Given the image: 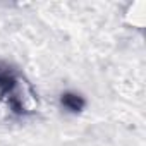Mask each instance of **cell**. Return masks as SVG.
Here are the masks:
<instances>
[{
  "label": "cell",
  "instance_id": "obj_1",
  "mask_svg": "<svg viewBox=\"0 0 146 146\" xmlns=\"http://www.w3.org/2000/svg\"><path fill=\"white\" fill-rule=\"evenodd\" d=\"M58 105H60L62 110L78 115V113H81V112L86 108V98H84L81 93H78V91H70V90H69V91L60 93V96H58Z\"/></svg>",
  "mask_w": 146,
  "mask_h": 146
}]
</instances>
